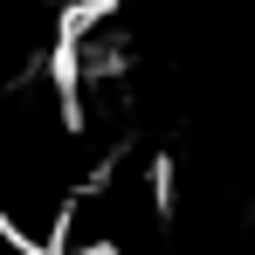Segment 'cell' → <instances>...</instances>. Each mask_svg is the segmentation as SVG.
Segmentation results:
<instances>
[{"instance_id": "cell-1", "label": "cell", "mask_w": 255, "mask_h": 255, "mask_svg": "<svg viewBox=\"0 0 255 255\" xmlns=\"http://www.w3.org/2000/svg\"><path fill=\"white\" fill-rule=\"evenodd\" d=\"M104 7H118V0H76V14H104Z\"/></svg>"}]
</instances>
